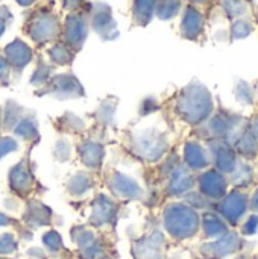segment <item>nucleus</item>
<instances>
[{"label": "nucleus", "mask_w": 258, "mask_h": 259, "mask_svg": "<svg viewBox=\"0 0 258 259\" xmlns=\"http://www.w3.org/2000/svg\"><path fill=\"white\" fill-rule=\"evenodd\" d=\"M237 150L245 156H254L257 152V141L254 134L246 132L243 137H240V140L237 141Z\"/></svg>", "instance_id": "39448f33"}, {"label": "nucleus", "mask_w": 258, "mask_h": 259, "mask_svg": "<svg viewBox=\"0 0 258 259\" xmlns=\"http://www.w3.org/2000/svg\"><path fill=\"white\" fill-rule=\"evenodd\" d=\"M201 188L204 190V193H207V196L222 197L227 191V182L220 173L211 170L204 173V176L201 178Z\"/></svg>", "instance_id": "f257e3e1"}, {"label": "nucleus", "mask_w": 258, "mask_h": 259, "mask_svg": "<svg viewBox=\"0 0 258 259\" xmlns=\"http://www.w3.org/2000/svg\"><path fill=\"white\" fill-rule=\"evenodd\" d=\"M222 206H224V208H222L224 214H225L230 220L236 222V220L245 212V208H246V197H245L242 193H233V194L224 202Z\"/></svg>", "instance_id": "f03ea898"}, {"label": "nucleus", "mask_w": 258, "mask_h": 259, "mask_svg": "<svg viewBox=\"0 0 258 259\" xmlns=\"http://www.w3.org/2000/svg\"><path fill=\"white\" fill-rule=\"evenodd\" d=\"M216 165L224 173H233L237 167V159H236L234 152L230 147L219 149V152L216 155Z\"/></svg>", "instance_id": "7ed1b4c3"}, {"label": "nucleus", "mask_w": 258, "mask_h": 259, "mask_svg": "<svg viewBox=\"0 0 258 259\" xmlns=\"http://www.w3.org/2000/svg\"><path fill=\"white\" fill-rule=\"evenodd\" d=\"M254 137L258 138V120H255V124H254Z\"/></svg>", "instance_id": "0eeeda50"}, {"label": "nucleus", "mask_w": 258, "mask_h": 259, "mask_svg": "<svg viewBox=\"0 0 258 259\" xmlns=\"http://www.w3.org/2000/svg\"><path fill=\"white\" fill-rule=\"evenodd\" d=\"M251 205H252L254 209H258V190L255 191V194H254V197H252V200H251Z\"/></svg>", "instance_id": "423d86ee"}, {"label": "nucleus", "mask_w": 258, "mask_h": 259, "mask_svg": "<svg viewBox=\"0 0 258 259\" xmlns=\"http://www.w3.org/2000/svg\"><path fill=\"white\" fill-rule=\"evenodd\" d=\"M186 158H187V162L193 168H204L208 164L204 150L198 144H187V147H186Z\"/></svg>", "instance_id": "20e7f679"}]
</instances>
